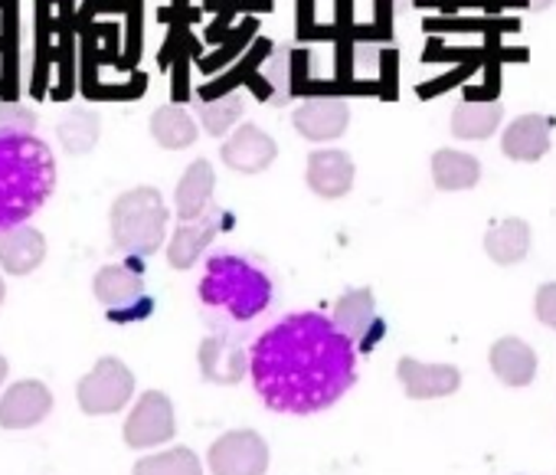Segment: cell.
I'll return each mask as SVG.
<instances>
[{
    "instance_id": "6da1fadb",
    "label": "cell",
    "mask_w": 556,
    "mask_h": 475,
    "mask_svg": "<svg viewBox=\"0 0 556 475\" xmlns=\"http://www.w3.org/2000/svg\"><path fill=\"white\" fill-rule=\"evenodd\" d=\"M249 377L275 413L312 416L357 384V348L318 312H295L265 328L249 348Z\"/></svg>"
},
{
    "instance_id": "7a4b0ae2",
    "label": "cell",
    "mask_w": 556,
    "mask_h": 475,
    "mask_svg": "<svg viewBox=\"0 0 556 475\" xmlns=\"http://www.w3.org/2000/svg\"><path fill=\"white\" fill-rule=\"evenodd\" d=\"M56 190V161L37 135H0V229L27 223Z\"/></svg>"
},
{
    "instance_id": "3957f363",
    "label": "cell",
    "mask_w": 556,
    "mask_h": 475,
    "mask_svg": "<svg viewBox=\"0 0 556 475\" xmlns=\"http://www.w3.org/2000/svg\"><path fill=\"white\" fill-rule=\"evenodd\" d=\"M197 292L203 309L219 312L236 325H249L271 305L275 286L268 273L252 260L236 253H216L210 257Z\"/></svg>"
},
{
    "instance_id": "277c9868",
    "label": "cell",
    "mask_w": 556,
    "mask_h": 475,
    "mask_svg": "<svg viewBox=\"0 0 556 475\" xmlns=\"http://www.w3.org/2000/svg\"><path fill=\"white\" fill-rule=\"evenodd\" d=\"M112 243L131 260L154 257L164 243L167 233V207L161 190L154 187H135L125 190L112 203Z\"/></svg>"
},
{
    "instance_id": "5b68a950",
    "label": "cell",
    "mask_w": 556,
    "mask_h": 475,
    "mask_svg": "<svg viewBox=\"0 0 556 475\" xmlns=\"http://www.w3.org/2000/svg\"><path fill=\"white\" fill-rule=\"evenodd\" d=\"M96 299L105 305L112 322H144L154 312V299L144 289V279L131 266H102L92 279Z\"/></svg>"
},
{
    "instance_id": "8992f818",
    "label": "cell",
    "mask_w": 556,
    "mask_h": 475,
    "mask_svg": "<svg viewBox=\"0 0 556 475\" xmlns=\"http://www.w3.org/2000/svg\"><path fill=\"white\" fill-rule=\"evenodd\" d=\"M135 397V374L118 358H102L76 387V400L89 416H109L128 407Z\"/></svg>"
},
{
    "instance_id": "52a82bcc",
    "label": "cell",
    "mask_w": 556,
    "mask_h": 475,
    "mask_svg": "<svg viewBox=\"0 0 556 475\" xmlns=\"http://www.w3.org/2000/svg\"><path fill=\"white\" fill-rule=\"evenodd\" d=\"M213 475H265L268 446L255 429H229L206 449Z\"/></svg>"
},
{
    "instance_id": "ba28073f",
    "label": "cell",
    "mask_w": 556,
    "mask_h": 475,
    "mask_svg": "<svg viewBox=\"0 0 556 475\" xmlns=\"http://www.w3.org/2000/svg\"><path fill=\"white\" fill-rule=\"evenodd\" d=\"M177 423H174V403L161 390H148L138 397L135 410L125 420V442L131 449H154L167 439H174Z\"/></svg>"
},
{
    "instance_id": "9c48e42d",
    "label": "cell",
    "mask_w": 556,
    "mask_h": 475,
    "mask_svg": "<svg viewBox=\"0 0 556 475\" xmlns=\"http://www.w3.org/2000/svg\"><path fill=\"white\" fill-rule=\"evenodd\" d=\"M334 328L341 335H348L354 341V348L361 345V351H370L377 345V338L383 335V322L377 318V299L370 289H351L334 302V315H331Z\"/></svg>"
},
{
    "instance_id": "30bf717a",
    "label": "cell",
    "mask_w": 556,
    "mask_h": 475,
    "mask_svg": "<svg viewBox=\"0 0 556 475\" xmlns=\"http://www.w3.org/2000/svg\"><path fill=\"white\" fill-rule=\"evenodd\" d=\"M53 410V393L40 380H17L0 397V426L4 429H30L40 426Z\"/></svg>"
},
{
    "instance_id": "8fae6325",
    "label": "cell",
    "mask_w": 556,
    "mask_h": 475,
    "mask_svg": "<svg viewBox=\"0 0 556 475\" xmlns=\"http://www.w3.org/2000/svg\"><path fill=\"white\" fill-rule=\"evenodd\" d=\"M295 128L302 138L308 141H334L348 132L351 125V105L338 96H318V99H305L295 115H292Z\"/></svg>"
},
{
    "instance_id": "7c38bea8",
    "label": "cell",
    "mask_w": 556,
    "mask_h": 475,
    "mask_svg": "<svg viewBox=\"0 0 556 475\" xmlns=\"http://www.w3.org/2000/svg\"><path fill=\"white\" fill-rule=\"evenodd\" d=\"M396 377L413 400H435L448 397L462 387V371L455 364H426L416 358H400Z\"/></svg>"
},
{
    "instance_id": "4fadbf2b",
    "label": "cell",
    "mask_w": 556,
    "mask_h": 475,
    "mask_svg": "<svg viewBox=\"0 0 556 475\" xmlns=\"http://www.w3.org/2000/svg\"><path fill=\"white\" fill-rule=\"evenodd\" d=\"M549 145H553V122L540 112L517 115L501 135V151L520 164L540 161L549 151Z\"/></svg>"
},
{
    "instance_id": "5bb4252c",
    "label": "cell",
    "mask_w": 556,
    "mask_h": 475,
    "mask_svg": "<svg viewBox=\"0 0 556 475\" xmlns=\"http://www.w3.org/2000/svg\"><path fill=\"white\" fill-rule=\"evenodd\" d=\"M47 260V240L43 233L21 223L0 229V270L11 276H30L43 266Z\"/></svg>"
},
{
    "instance_id": "9a60e30c",
    "label": "cell",
    "mask_w": 556,
    "mask_h": 475,
    "mask_svg": "<svg viewBox=\"0 0 556 475\" xmlns=\"http://www.w3.org/2000/svg\"><path fill=\"white\" fill-rule=\"evenodd\" d=\"M219 154H223L226 167H232L239 174H258V171L271 167V161L278 158V145L258 125H239V132L226 138Z\"/></svg>"
},
{
    "instance_id": "2e32d148",
    "label": "cell",
    "mask_w": 556,
    "mask_h": 475,
    "mask_svg": "<svg viewBox=\"0 0 556 475\" xmlns=\"http://www.w3.org/2000/svg\"><path fill=\"white\" fill-rule=\"evenodd\" d=\"M219 229V213L216 210H203L193 220H180V226L174 229L170 243H167V263L174 270H190L200 263V257L210 250L213 236Z\"/></svg>"
},
{
    "instance_id": "e0dca14e",
    "label": "cell",
    "mask_w": 556,
    "mask_h": 475,
    "mask_svg": "<svg viewBox=\"0 0 556 475\" xmlns=\"http://www.w3.org/2000/svg\"><path fill=\"white\" fill-rule=\"evenodd\" d=\"M354 158L348 151H338V148H321L308 158V187L325 197V200H338V197H348L351 187H354Z\"/></svg>"
},
{
    "instance_id": "ac0fdd59",
    "label": "cell",
    "mask_w": 556,
    "mask_h": 475,
    "mask_svg": "<svg viewBox=\"0 0 556 475\" xmlns=\"http://www.w3.org/2000/svg\"><path fill=\"white\" fill-rule=\"evenodd\" d=\"M200 371L210 384H239L249 374V351L223 335H210L200 345Z\"/></svg>"
},
{
    "instance_id": "d6986e66",
    "label": "cell",
    "mask_w": 556,
    "mask_h": 475,
    "mask_svg": "<svg viewBox=\"0 0 556 475\" xmlns=\"http://www.w3.org/2000/svg\"><path fill=\"white\" fill-rule=\"evenodd\" d=\"M491 371L507 387H527L536 377V354L527 341L507 335L497 345H491Z\"/></svg>"
},
{
    "instance_id": "ffe728a7",
    "label": "cell",
    "mask_w": 556,
    "mask_h": 475,
    "mask_svg": "<svg viewBox=\"0 0 556 475\" xmlns=\"http://www.w3.org/2000/svg\"><path fill=\"white\" fill-rule=\"evenodd\" d=\"M484 253L497 266H517L530 253V226L520 216H507L484 233Z\"/></svg>"
},
{
    "instance_id": "44dd1931",
    "label": "cell",
    "mask_w": 556,
    "mask_h": 475,
    "mask_svg": "<svg viewBox=\"0 0 556 475\" xmlns=\"http://www.w3.org/2000/svg\"><path fill=\"white\" fill-rule=\"evenodd\" d=\"M504 118V109L497 99H468L458 102L452 112V135L462 141H481L497 132Z\"/></svg>"
},
{
    "instance_id": "7402d4cb",
    "label": "cell",
    "mask_w": 556,
    "mask_h": 475,
    "mask_svg": "<svg viewBox=\"0 0 556 475\" xmlns=\"http://www.w3.org/2000/svg\"><path fill=\"white\" fill-rule=\"evenodd\" d=\"M213 187H216V174H213V164L210 161H193L180 184H177V193H174V203H177V216L180 220H193L200 216L203 210H210V200H213Z\"/></svg>"
},
{
    "instance_id": "603a6c76",
    "label": "cell",
    "mask_w": 556,
    "mask_h": 475,
    "mask_svg": "<svg viewBox=\"0 0 556 475\" xmlns=\"http://www.w3.org/2000/svg\"><path fill=\"white\" fill-rule=\"evenodd\" d=\"M432 180L439 190H471L481 180V164L475 154L439 148L432 154Z\"/></svg>"
},
{
    "instance_id": "cb8c5ba5",
    "label": "cell",
    "mask_w": 556,
    "mask_h": 475,
    "mask_svg": "<svg viewBox=\"0 0 556 475\" xmlns=\"http://www.w3.org/2000/svg\"><path fill=\"white\" fill-rule=\"evenodd\" d=\"M151 135L161 148L180 151L197 141V122L180 105H164L151 115Z\"/></svg>"
},
{
    "instance_id": "d4e9b609",
    "label": "cell",
    "mask_w": 556,
    "mask_h": 475,
    "mask_svg": "<svg viewBox=\"0 0 556 475\" xmlns=\"http://www.w3.org/2000/svg\"><path fill=\"white\" fill-rule=\"evenodd\" d=\"M60 135V145L70 151V154H86L96 148L99 141V115L89 112V109H70L56 128Z\"/></svg>"
},
{
    "instance_id": "484cf974",
    "label": "cell",
    "mask_w": 556,
    "mask_h": 475,
    "mask_svg": "<svg viewBox=\"0 0 556 475\" xmlns=\"http://www.w3.org/2000/svg\"><path fill=\"white\" fill-rule=\"evenodd\" d=\"M131 475H203V465L197 452H190L187 446H177V449L138 459Z\"/></svg>"
},
{
    "instance_id": "4316f807",
    "label": "cell",
    "mask_w": 556,
    "mask_h": 475,
    "mask_svg": "<svg viewBox=\"0 0 556 475\" xmlns=\"http://www.w3.org/2000/svg\"><path fill=\"white\" fill-rule=\"evenodd\" d=\"M242 105H245L242 92L219 96V99H213V102H206V105L200 109V122H203V128H206L210 135H226V132L239 122Z\"/></svg>"
},
{
    "instance_id": "83f0119b",
    "label": "cell",
    "mask_w": 556,
    "mask_h": 475,
    "mask_svg": "<svg viewBox=\"0 0 556 475\" xmlns=\"http://www.w3.org/2000/svg\"><path fill=\"white\" fill-rule=\"evenodd\" d=\"M37 115L24 105L0 102V135H34Z\"/></svg>"
},
{
    "instance_id": "f1b7e54d",
    "label": "cell",
    "mask_w": 556,
    "mask_h": 475,
    "mask_svg": "<svg viewBox=\"0 0 556 475\" xmlns=\"http://www.w3.org/2000/svg\"><path fill=\"white\" fill-rule=\"evenodd\" d=\"M533 312H536V318H540L546 328H553V332H556V283H546V286H540V289H536Z\"/></svg>"
},
{
    "instance_id": "f546056e",
    "label": "cell",
    "mask_w": 556,
    "mask_h": 475,
    "mask_svg": "<svg viewBox=\"0 0 556 475\" xmlns=\"http://www.w3.org/2000/svg\"><path fill=\"white\" fill-rule=\"evenodd\" d=\"M527 4H530V11L543 14V11H549V8H553V0H527Z\"/></svg>"
},
{
    "instance_id": "4dcf8cb0",
    "label": "cell",
    "mask_w": 556,
    "mask_h": 475,
    "mask_svg": "<svg viewBox=\"0 0 556 475\" xmlns=\"http://www.w3.org/2000/svg\"><path fill=\"white\" fill-rule=\"evenodd\" d=\"M4 377H8V358L0 354V384H4Z\"/></svg>"
},
{
    "instance_id": "1f68e13d",
    "label": "cell",
    "mask_w": 556,
    "mask_h": 475,
    "mask_svg": "<svg viewBox=\"0 0 556 475\" xmlns=\"http://www.w3.org/2000/svg\"><path fill=\"white\" fill-rule=\"evenodd\" d=\"M393 4H396V11H406V8H409V0H393Z\"/></svg>"
},
{
    "instance_id": "d6a6232c",
    "label": "cell",
    "mask_w": 556,
    "mask_h": 475,
    "mask_svg": "<svg viewBox=\"0 0 556 475\" xmlns=\"http://www.w3.org/2000/svg\"><path fill=\"white\" fill-rule=\"evenodd\" d=\"M4 296H8V289H4V279H0V305H4Z\"/></svg>"
}]
</instances>
